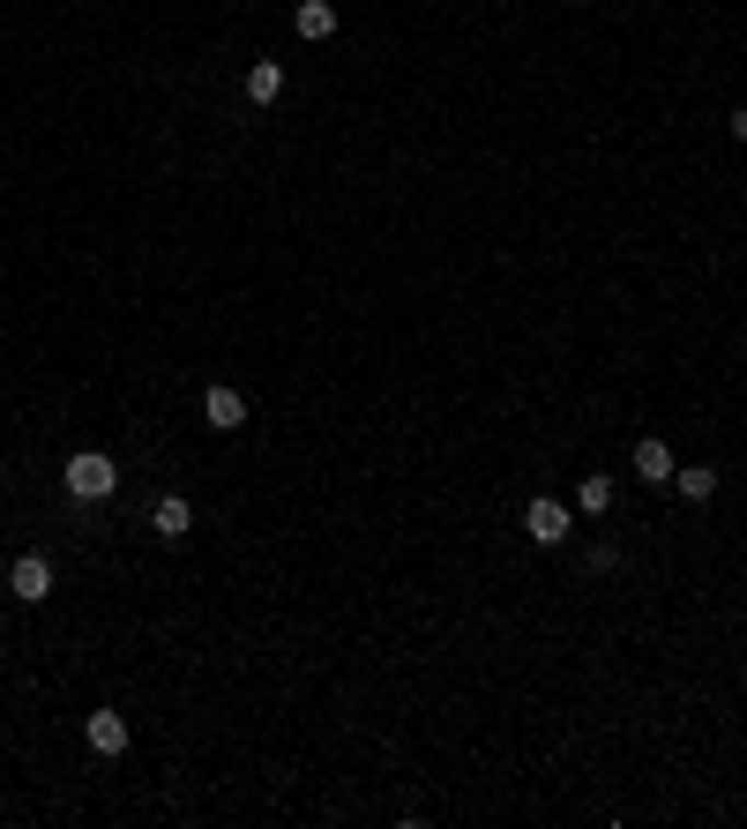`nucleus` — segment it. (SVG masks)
Returning a JSON list of instances; mask_svg holds the SVG:
<instances>
[{"instance_id":"1","label":"nucleus","mask_w":747,"mask_h":829,"mask_svg":"<svg viewBox=\"0 0 747 829\" xmlns=\"http://www.w3.org/2000/svg\"><path fill=\"white\" fill-rule=\"evenodd\" d=\"M68 494H76V500H113V494H120V471H113V457H97V449L68 457Z\"/></svg>"},{"instance_id":"2","label":"nucleus","mask_w":747,"mask_h":829,"mask_svg":"<svg viewBox=\"0 0 747 829\" xmlns=\"http://www.w3.org/2000/svg\"><path fill=\"white\" fill-rule=\"evenodd\" d=\"M8 590H15V606H45L53 598V561L45 553H15L8 561Z\"/></svg>"},{"instance_id":"3","label":"nucleus","mask_w":747,"mask_h":829,"mask_svg":"<svg viewBox=\"0 0 747 829\" xmlns=\"http://www.w3.org/2000/svg\"><path fill=\"white\" fill-rule=\"evenodd\" d=\"M524 531H531L539 545H561V539H568V508H561L553 494H539L531 508H524Z\"/></svg>"},{"instance_id":"4","label":"nucleus","mask_w":747,"mask_h":829,"mask_svg":"<svg viewBox=\"0 0 747 829\" xmlns=\"http://www.w3.org/2000/svg\"><path fill=\"white\" fill-rule=\"evenodd\" d=\"M203 418H209V426H217V434H240V426H248V396L217 381V389H209V396H203Z\"/></svg>"},{"instance_id":"5","label":"nucleus","mask_w":747,"mask_h":829,"mask_svg":"<svg viewBox=\"0 0 747 829\" xmlns=\"http://www.w3.org/2000/svg\"><path fill=\"white\" fill-rule=\"evenodd\" d=\"M150 531H158V539H187V531H195V508H187L180 494H165L158 508H150Z\"/></svg>"},{"instance_id":"6","label":"nucleus","mask_w":747,"mask_h":829,"mask_svg":"<svg viewBox=\"0 0 747 829\" xmlns=\"http://www.w3.org/2000/svg\"><path fill=\"white\" fill-rule=\"evenodd\" d=\"M83 733H90V747H97V755H127V717H120V710H97Z\"/></svg>"},{"instance_id":"7","label":"nucleus","mask_w":747,"mask_h":829,"mask_svg":"<svg viewBox=\"0 0 747 829\" xmlns=\"http://www.w3.org/2000/svg\"><path fill=\"white\" fill-rule=\"evenodd\" d=\"M291 31H299V38H330L336 8H330V0H299V8H291Z\"/></svg>"},{"instance_id":"8","label":"nucleus","mask_w":747,"mask_h":829,"mask_svg":"<svg viewBox=\"0 0 747 829\" xmlns=\"http://www.w3.org/2000/svg\"><path fill=\"white\" fill-rule=\"evenodd\" d=\"M635 479L673 486V449H665V441H635Z\"/></svg>"},{"instance_id":"9","label":"nucleus","mask_w":747,"mask_h":829,"mask_svg":"<svg viewBox=\"0 0 747 829\" xmlns=\"http://www.w3.org/2000/svg\"><path fill=\"white\" fill-rule=\"evenodd\" d=\"M277 90H285V68H277V60H254L248 68V97L254 105H277Z\"/></svg>"},{"instance_id":"10","label":"nucleus","mask_w":747,"mask_h":829,"mask_svg":"<svg viewBox=\"0 0 747 829\" xmlns=\"http://www.w3.org/2000/svg\"><path fill=\"white\" fill-rule=\"evenodd\" d=\"M673 486H680V500H710L717 494V471L710 463H688V471H673Z\"/></svg>"},{"instance_id":"11","label":"nucleus","mask_w":747,"mask_h":829,"mask_svg":"<svg viewBox=\"0 0 747 829\" xmlns=\"http://www.w3.org/2000/svg\"><path fill=\"white\" fill-rule=\"evenodd\" d=\"M576 508H583V516H606V508H613V479H583Z\"/></svg>"},{"instance_id":"12","label":"nucleus","mask_w":747,"mask_h":829,"mask_svg":"<svg viewBox=\"0 0 747 829\" xmlns=\"http://www.w3.org/2000/svg\"><path fill=\"white\" fill-rule=\"evenodd\" d=\"M733 135H740V142H747V105H740V113H733Z\"/></svg>"}]
</instances>
